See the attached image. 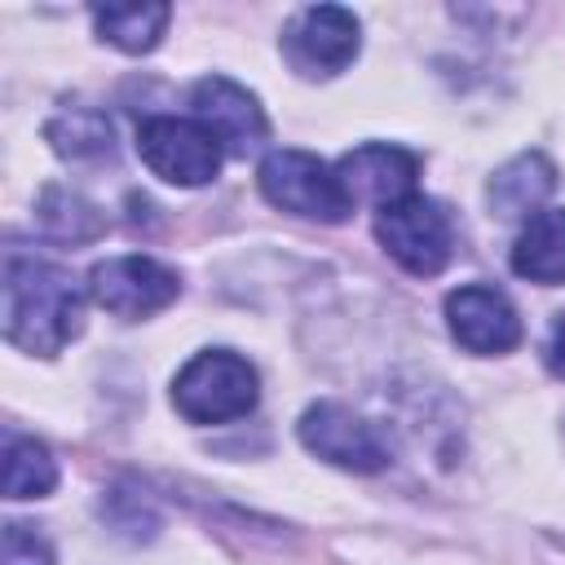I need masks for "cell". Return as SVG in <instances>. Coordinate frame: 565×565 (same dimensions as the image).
Wrapping results in <instances>:
<instances>
[{"label": "cell", "mask_w": 565, "mask_h": 565, "mask_svg": "<svg viewBox=\"0 0 565 565\" xmlns=\"http://www.w3.org/2000/svg\"><path fill=\"white\" fill-rule=\"evenodd\" d=\"M512 269L530 282H565V207H543L525 221L512 247Z\"/></svg>", "instance_id": "4fadbf2b"}, {"label": "cell", "mask_w": 565, "mask_h": 565, "mask_svg": "<svg viewBox=\"0 0 565 565\" xmlns=\"http://www.w3.org/2000/svg\"><path fill=\"white\" fill-rule=\"evenodd\" d=\"M0 565H53V547L31 525L9 521L4 525V539H0Z\"/></svg>", "instance_id": "ac0fdd59"}, {"label": "cell", "mask_w": 565, "mask_h": 565, "mask_svg": "<svg viewBox=\"0 0 565 565\" xmlns=\"http://www.w3.org/2000/svg\"><path fill=\"white\" fill-rule=\"evenodd\" d=\"M40 225L62 243H88V238H97L106 230V216L88 199L62 190V185H49L40 194Z\"/></svg>", "instance_id": "2e32d148"}, {"label": "cell", "mask_w": 565, "mask_h": 565, "mask_svg": "<svg viewBox=\"0 0 565 565\" xmlns=\"http://www.w3.org/2000/svg\"><path fill=\"white\" fill-rule=\"evenodd\" d=\"M190 115L203 119L221 137V146L230 154H247V150H256L269 137V124H265L260 102L243 84H234L225 75H203L190 88Z\"/></svg>", "instance_id": "30bf717a"}, {"label": "cell", "mask_w": 565, "mask_h": 565, "mask_svg": "<svg viewBox=\"0 0 565 565\" xmlns=\"http://www.w3.org/2000/svg\"><path fill=\"white\" fill-rule=\"evenodd\" d=\"M260 397L256 366L230 349L194 353L172 380V406L190 424H230L243 419Z\"/></svg>", "instance_id": "7a4b0ae2"}, {"label": "cell", "mask_w": 565, "mask_h": 565, "mask_svg": "<svg viewBox=\"0 0 565 565\" xmlns=\"http://www.w3.org/2000/svg\"><path fill=\"white\" fill-rule=\"evenodd\" d=\"M57 486V463L35 437H4V499H40Z\"/></svg>", "instance_id": "9a60e30c"}, {"label": "cell", "mask_w": 565, "mask_h": 565, "mask_svg": "<svg viewBox=\"0 0 565 565\" xmlns=\"http://www.w3.org/2000/svg\"><path fill=\"white\" fill-rule=\"evenodd\" d=\"M300 441L318 459H327L335 468H349V472H380L393 459V450L380 437V428L366 424L362 415H353L340 402H313L300 415Z\"/></svg>", "instance_id": "52a82bcc"}, {"label": "cell", "mask_w": 565, "mask_h": 565, "mask_svg": "<svg viewBox=\"0 0 565 565\" xmlns=\"http://www.w3.org/2000/svg\"><path fill=\"white\" fill-rule=\"evenodd\" d=\"M260 194L291 212V216H305V221H344L353 212L335 168H327L318 154L309 150H274L265 163H260Z\"/></svg>", "instance_id": "277c9868"}, {"label": "cell", "mask_w": 565, "mask_h": 565, "mask_svg": "<svg viewBox=\"0 0 565 565\" xmlns=\"http://www.w3.org/2000/svg\"><path fill=\"white\" fill-rule=\"evenodd\" d=\"M543 358H547L552 375H561V380H565V309L552 318V331H547V349H543Z\"/></svg>", "instance_id": "d6986e66"}, {"label": "cell", "mask_w": 565, "mask_h": 565, "mask_svg": "<svg viewBox=\"0 0 565 565\" xmlns=\"http://www.w3.org/2000/svg\"><path fill=\"white\" fill-rule=\"evenodd\" d=\"M349 203H371V207H393L415 194L419 159L402 146H358L340 159L335 168Z\"/></svg>", "instance_id": "8fae6325"}, {"label": "cell", "mask_w": 565, "mask_h": 565, "mask_svg": "<svg viewBox=\"0 0 565 565\" xmlns=\"http://www.w3.org/2000/svg\"><path fill=\"white\" fill-rule=\"evenodd\" d=\"M79 318H84V300L71 269H62L57 260L31 256L22 247L4 252V340L9 344L53 358L71 344V335L79 331Z\"/></svg>", "instance_id": "6da1fadb"}, {"label": "cell", "mask_w": 565, "mask_h": 565, "mask_svg": "<svg viewBox=\"0 0 565 565\" xmlns=\"http://www.w3.org/2000/svg\"><path fill=\"white\" fill-rule=\"evenodd\" d=\"M358 44H362V26L340 4H309L282 31V57L305 79L340 75L358 57Z\"/></svg>", "instance_id": "8992f818"}, {"label": "cell", "mask_w": 565, "mask_h": 565, "mask_svg": "<svg viewBox=\"0 0 565 565\" xmlns=\"http://www.w3.org/2000/svg\"><path fill=\"white\" fill-rule=\"evenodd\" d=\"M446 322L468 353H508L521 344V318L512 300L486 282L455 287L446 296Z\"/></svg>", "instance_id": "9c48e42d"}, {"label": "cell", "mask_w": 565, "mask_h": 565, "mask_svg": "<svg viewBox=\"0 0 565 565\" xmlns=\"http://www.w3.org/2000/svg\"><path fill=\"white\" fill-rule=\"evenodd\" d=\"M177 291V274L150 256H110L88 274V296L115 318H150L168 309Z\"/></svg>", "instance_id": "ba28073f"}, {"label": "cell", "mask_w": 565, "mask_h": 565, "mask_svg": "<svg viewBox=\"0 0 565 565\" xmlns=\"http://www.w3.org/2000/svg\"><path fill=\"white\" fill-rule=\"evenodd\" d=\"M172 9L168 4H106L93 13L97 35L110 40L124 53H150L168 26Z\"/></svg>", "instance_id": "5bb4252c"}, {"label": "cell", "mask_w": 565, "mask_h": 565, "mask_svg": "<svg viewBox=\"0 0 565 565\" xmlns=\"http://www.w3.org/2000/svg\"><path fill=\"white\" fill-rule=\"evenodd\" d=\"M137 154L168 185H207L221 172L225 146L194 115H150L137 128Z\"/></svg>", "instance_id": "3957f363"}, {"label": "cell", "mask_w": 565, "mask_h": 565, "mask_svg": "<svg viewBox=\"0 0 565 565\" xmlns=\"http://www.w3.org/2000/svg\"><path fill=\"white\" fill-rule=\"evenodd\" d=\"M375 238L415 278L441 274L450 252H455V225H450L446 207L437 199H424V194H411V199H402L393 207H380Z\"/></svg>", "instance_id": "5b68a950"}, {"label": "cell", "mask_w": 565, "mask_h": 565, "mask_svg": "<svg viewBox=\"0 0 565 565\" xmlns=\"http://www.w3.org/2000/svg\"><path fill=\"white\" fill-rule=\"evenodd\" d=\"M44 137L53 141V150L62 159H102L110 154V124L102 110H66L57 119H49Z\"/></svg>", "instance_id": "e0dca14e"}, {"label": "cell", "mask_w": 565, "mask_h": 565, "mask_svg": "<svg viewBox=\"0 0 565 565\" xmlns=\"http://www.w3.org/2000/svg\"><path fill=\"white\" fill-rule=\"evenodd\" d=\"M552 190H556L552 159L539 154V150H525V154H516L512 163H503L490 177L486 199H490V212L494 216H503V221H530Z\"/></svg>", "instance_id": "7c38bea8"}]
</instances>
